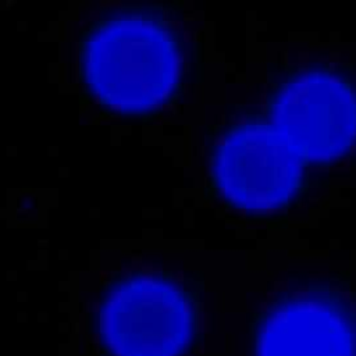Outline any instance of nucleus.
<instances>
[{
  "label": "nucleus",
  "instance_id": "5",
  "mask_svg": "<svg viewBox=\"0 0 356 356\" xmlns=\"http://www.w3.org/2000/svg\"><path fill=\"white\" fill-rule=\"evenodd\" d=\"M253 356H356V318L325 293L286 296L261 318Z\"/></svg>",
  "mask_w": 356,
  "mask_h": 356
},
{
  "label": "nucleus",
  "instance_id": "4",
  "mask_svg": "<svg viewBox=\"0 0 356 356\" xmlns=\"http://www.w3.org/2000/svg\"><path fill=\"white\" fill-rule=\"evenodd\" d=\"M197 316L181 284L160 275L124 282L107 300L102 332L114 356H185Z\"/></svg>",
  "mask_w": 356,
  "mask_h": 356
},
{
  "label": "nucleus",
  "instance_id": "2",
  "mask_svg": "<svg viewBox=\"0 0 356 356\" xmlns=\"http://www.w3.org/2000/svg\"><path fill=\"white\" fill-rule=\"evenodd\" d=\"M306 164L264 120L239 122L213 149L210 175L220 197L250 216L284 210L299 195Z\"/></svg>",
  "mask_w": 356,
  "mask_h": 356
},
{
  "label": "nucleus",
  "instance_id": "1",
  "mask_svg": "<svg viewBox=\"0 0 356 356\" xmlns=\"http://www.w3.org/2000/svg\"><path fill=\"white\" fill-rule=\"evenodd\" d=\"M86 74L108 106L125 113L153 111L170 102L182 83L184 50L161 22L124 18L90 42Z\"/></svg>",
  "mask_w": 356,
  "mask_h": 356
},
{
  "label": "nucleus",
  "instance_id": "3",
  "mask_svg": "<svg viewBox=\"0 0 356 356\" xmlns=\"http://www.w3.org/2000/svg\"><path fill=\"white\" fill-rule=\"evenodd\" d=\"M266 118L306 165L337 163L356 147V89L327 68L288 78Z\"/></svg>",
  "mask_w": 356,
  "mask_h": 356
}]
</instances>
